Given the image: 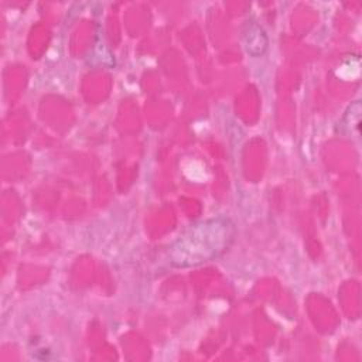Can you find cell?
<instances>
[{"instance_id": "cell-1", "label": "cell", "mask_w": 362, "mask_h": 362, "mask_svg": "<svg viewBox=\"0 0 362 362\" xmlns=\"http://www.w3.org/2000/svg\"><path fill=\"white\" fill-rule=\"evenodd\" d=\"M235 239V226L228 218L208 219L189 226L168 250L170 262L177 267L197 266L216 259Z\"/></svg>"}, {"instance_id": "cell-2", "label": "cell", "mask_w": 362, "mask_h": 362, "mask_svg": "<svg viewBox=\"0 0 362 362\" xmlns=\"http://www.w3.org/2000/svg\"><path fill=\"white\" fill-rule=\"evenodd\" d=\"M246 49L247 52L255 55V48H257V55L262 54L266 48V37L259 25H252L249 27V31L246 33Z\"/></svg>"}]
</instances>
